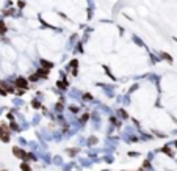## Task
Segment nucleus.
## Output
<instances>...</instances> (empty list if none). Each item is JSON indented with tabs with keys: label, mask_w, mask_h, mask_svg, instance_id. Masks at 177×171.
Returning a JSON list of instances; mask_svg holds the SVG:
<instances>
[{
	"label": "nucleus",
	"mask_w": 177,
	"mask_h": 171,
	"mask_svg": "<svg viewBox=\"0 0 177 171\" xmlns=\"http://www.w3.org/2000/svg\"><path fill=\"white\" fill-rule=\"evenodd\" d=\"M14 85H16V86H19V88H24V90H25V88H28V82H27L24 77H19V79L16 80Z\"/></svg>",
	"instance_id": "obj_1"
},
{
	"label": "nucleus",
	"mask_w": 177,
	"mask_h": 171,
	"mask_svg": "<svg viewBox=\"0 0 177 171\" xmlns=\"http://www.w3.org/2000/svg\"><path fill=\"white\" fill-rule=\"evenodd\" d=\"M42 66H45V68H47V69H49V68H52V63H49V61H47V60H42Z\"/></svg>",
	"instance_id": "obj_3"
},
{
	"label": "nucleus",
	"mask_w": 177,
	"mask_h": 171,
	"mask_svg": "<svg viewBox=\"0 0 177 171\" xmlns=\"http://www.w3.org/2000/svg\"><path fill=\"white\" fill-rule=\"evenodd\" d=\"M13 154H14V156H17V157H20V159H24V157H25V152H24L20 148H14V149H13Z\"/></svg>",
	"instance_id": "obj_2"
},
{
	"label": "nucleus",
	"mask_w": 177,
	"mask_h": 171,
	"mask_svg": "<svg viewBox=\"0 0 177 171\" xmlns=\"http://www.w3.org/2000/svg\"><path fill=\"white\" fill-rule=\"evenodd\" d=\"M5 171H6V170H5Z\"/></svg>",
	"instance_id": "obj_7"
},
{
	"label": "nucleus",
	"mask_w": 177,
	"mask_h": 171,
	"mask_svg": "<svg viewBox=\"0 0 177 171\" xmlns=\"http://www.w3.org/2000/svg\"><path fill=\"white\" fill-rule=\"evenodd\" d=\"M33 107H34V108H38V107H39V104L36 102V101H33Z\"/></svg>",
	"instance_id": "obj_6"
},
{
	"label": "nucleus",
	"mask_w": 177,
	"mask_h": 171,
	"mask_svg": "<svg viewBox=\"0 0 177 171\" xmlns=\"http://www.w3.org/2000/svg\"><path fill=\"white\" fill-rule=\"evenodd\" d=\"M91 97H93V96H91V94H85V101H89Z\"/></svg>",
	"instance_id": "obj_5"
},
{
	"label": "nucleus",
	"mask_w": 177,
	"mask_h": 171,
	"mask_svg": "<svg viewBox=\"0 0 177 171\" xmlns=\"http://www.w3.org/2000/svg\"><path fill=\"white\" fill-rule=\"evenodd\" d=\"M20 168H22V171H31L30 166H28L27 163H22V165H20Z\"/></svg>",
	"instance_id": "obj_4"
}]
</instances>
